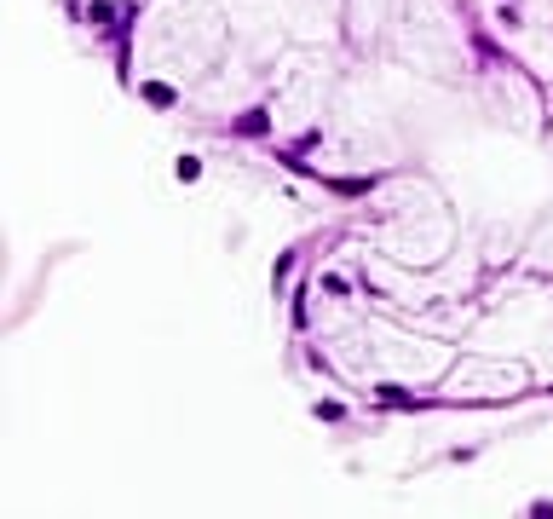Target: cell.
<instances>
[{
    "label": "cell",
    "instance_id": "6da1fadb",
    "mask_svg": "<svg viewBox=\"0 0 553 519\" xmlns=\"http://www.w3.org/2000/svg\"><path fill=\"white\" fill-rule=\"evenodd\" d=\"M266 127H271V115H266V110H248L243 122H236V133H248V138H254V133H266Z\"/></svg>",
    "mask_w": 553,
    "mask_h": 519
}]
</instances>
